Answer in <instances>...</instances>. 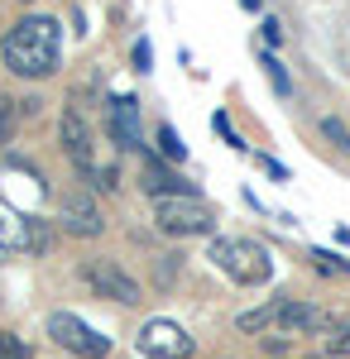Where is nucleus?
I'll return each mask as SVG.
<instances>
[{
    "mask_svg": "<svg viewBox=\"0 0 350 359\" xmlns=\"http://www.w3.org/2000/svg\"><path fill=\"white\" fill-rule=\"evenodd\" d=\"M58 48H63V34H58V20L48 15H29L5 34L0 53H5V67L15 77H53L58 72Z\"/></svg>",
    "mask_w": 350,
    "mask_h": 359,
    "instance_id": "1",
    "label": "nucleus"
},
{
    "mask_svg": "<svg viewBox=\"0 0 350 359\" xmlns=\"http://www.w3.org/2000/svg\"><path fill=\"white\" fill-rule=\"evenodd\" d=\"M212 259H216V269H226V273L235 278V283H245V287H254V283H264V278L273 273L269 249L254 245V240H216Z\"/></svg>",
    "mask_w": 350,
    "mask_h": 359,
    "instance_id": "2",
    "label": "nucleus"
},
{
    "mask_svg": "<svg viewBox=\"0 0 350 359\" xmlns=\"http://www.w3.org/2000/svg\"><path fill=\"white\" fill-rule=\"evenodd\" d=\"M154 221L168 235H212L216 230L212 206L197 201V196H163V201H154Z\"/></svg>",
    "mask_w": 350,
    "mask_h": 359,
    "instance_id": "3",
    "label": "nucleus"
},
{
    "mask_svg": "<svg viewBox=\"0 0 350 359\" xmlns=\"http://www.w3.org/2000/svg\"><path fill=\"white\" fill-rule=\"evenodd\" d=\"M48 335H53L63 350H72V355H82V359H106L110 355V335H96L82 316H72V311H53V316H48Z\"/></svg>",
    "mask_w": 350,
    "mask_h": 359,
    "instance_id": "4",
    "label": "nucleus"
},
{
    "mask_svg": "<svg viewBox=\"0 0 350 359\" xmlns=\"http://www.w3.org/2000/svg\"><path fill=\"white\" fill-rule=\"evenodd\" d=\"M139 355H149V359H188L192 355V335L183 331L178 321L154 316V321L139 326Z\"/></svg>",
    "mask_w": 350,
    "mask_h": 359,
    "instance_id": "5",
    "label": "nucleus"
},
{
    "mask_svg": "<svg viewBox=\"0 0 350 359\" xmlns=\"http://www.w3.org/2000/svg\"><path fill=\"white\" fill-rule=\"evenodd\" d=\"M82 273H86V283H91V287H96L101 297H115V302H125V306H135L139 297H144L135 278L125 273L120 264H110V259H91V264H86Z\"/></svg>",
    "mask_w": 350,
    "mask_h": 359,
    "instance_id": "6",
    "label": "nucleus"
},
{
    "mask_svg": "<svg viewBox=\"0 0 350 359\" xmlns=\"http://www.w3.org/2000/svg\"><path fill=\"white\" fill-rule=\"evenodd\" d=\"M106 125H110V144L139 149V101L135 96H115V101H106Z\"/></svg>",
    "mask_w": 350,
    "mask_h": 359,
    "instance_id": "7",
    "label": "nucleus"
},
{
    "mask_svg": "<svg viewBox=\"0 0 350 359\" xmlns=\"http://www.w3.org/2000/svg\"><path fill=\"white\" fill-rule=\"evenodd\" d=\"M63 149H67V158H72L86 177L96 172V163H91V130H86L82 111H67V115H63Z\"/></svg>",
    "mask_w": 350,
    "mask_h": 359,
    "instance_id": "8",
    "label": "nucleus"
},
{
    "mask_svg": "<svg viewBox=\"0 0 350 359\" xmlns=\"http://www.w3.org/2000/svg\"><path fill=\"white\" fill-rule=\"evenodd\" d=\"M63 225H67L72 235H101V230H106L96 201H91L86 192H67L63 196Z\"/></svg>",
    "mask_w": 350,
    "mask_h": 359,
    "instance_id": "9",
    "label": "nucleus"
},
{
    "mask_svg": "<svg viewBox=\"0 0 350 359\" xmlns=\"http://www.w3.org/2000/svg\"><path fill=\"white\" fill-rule=\"evenodd\" d=\"M326 321H331L326 311H317L312 302H297V297H288V302H283V311H278V331H283V335L317 331V326H326Z\"/></svg>",
    "mask_w": 350,
    "mask_h": 359,
    "instance_id": "10",
    "label": "nucleus"
},
{
    "mask_svg": "<svg viewBox=\"0 0 350 359\" xmlns=\"http://www.w3.org/2000/svg\"><path fill=\"white\" fill-rule=\"evenodd\" d=\"M144 192L154 196V201H163V196H188V182H183L178 172L159 168V158H149V163H144Z\"/></svg>",
    "mask_w": 350,
    "mask_h": 359,
    "instance_id": "11",
    "label": "nucleus"
},
{
    "mask_svg": "<svg viewBox=\"0 0 350 359\" xmlns=\"http://www.w3.org/2000/svg\"><path fill=\"white\" fill-rule=\"evenodd\" d=\"M0 245L5 249H29V221L20 211H10L5 201H0Z\"/></svg>",
    "mask_w": 350,
    "mask_h": 359,
    "instance_id": "12",
    "label": "nucleus"
},
{
    "mask_svg": "<svg viewBox=\"0 0 350 359\" xmlns=\"http://www.w3.org/2000/svg\"><path fill=\"white\" fill-rule=\"evenodd\" d=\"M283 302H288V297H273V302H264L259 311H245V316H240V331H269V326H278Z\"/></svg>",
    "mask_w": 350,
    "mask_h": 359,
    "instance_id": "13",
    "label": "nucleus"
},
{
    "mask_svg": "<svg viewBox=\"0 0 350 359\" xmlns=\"http://www.w3.org/2000/svg\"><path fill=\"white\" fill-rule=\"evenodd\" d=\"M15 125H20V101H0V144L15 139Z\"/></svg>",
    "mask_w": 350,
    "mask_h": 359,
    "instance_id": "14",
    "label": "nucleus"
},
{
    "mask_svg": "<svg viewBox=\"0 0 350 359\" xmlns=\"http://www.w3.org/2000/svg\"><path fill=\"white\" fill-rule=\"evenodd\" d=\"M0 359H29V345L20 340V335L0 331Z\"/></svg>",
    "mask_w": 350,
    "mask_h": 359,
    "instance_id": "15",
    "label": "nucleus"
},
{
    "mask_svg": "<svg viewBox=\"0 0 350 359\" xmlns=\"http://www.w3.org/2000/svg\"><path fill=\"white\" fill-rule=\"evenodd\" d=\"M322 135L331 139V144H341V149H346V154H350V130H346V125H341V120H322Z\"/></svg>",
    "mask_w": 350,
    "mask_h": 359,
    "instance_id": "16",
    "label": "nucleus"
},
{
    "mask_svg": "<svg viewBox=\"0 0 350 359\" xmlns=\"http://www.w3.org/2000/svg\"><path fill=\"white\" fill-rule=\"evenodd\" d=\"M159 144H163V158H183V154H188V149L178 144V135H173L168 125H163V130H159Z\"/></svg>",
    "mask_w": 350,
    "mask_h": 359,
    "instance_id": "17",
    "label": "nucleus"
},
{
    "mask_svg": "<svg viewBox=\"0 0 350 359\" xmlns=\"http://www.w3.org/2000/svg\"><path fill=\"white\" fill-rule=\"evenodd\" d=\"M326 355H350V321L331 335V340H326Z\"/></svg>",
    "mask_w": 350,
    "mask_h": 359,
    "instance_id": "18",
    "label": "nucleus"
},
{
    "mask_svg": "<svg viewBox=\"0 0 350 359\" xmlns=\"http://www.w3.org/2000/svg\"><path fill=\"white\" fill-rule=\"evenodd\" d=\"M149 62H154V53H149V43H135V67H139V72H149Z\"/></svg>",
    "mask_w": 350,
    "mask_h": 359,
    "instance_id": "19",
    "label": "nucleus"
}]
</instances>
